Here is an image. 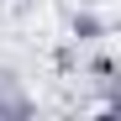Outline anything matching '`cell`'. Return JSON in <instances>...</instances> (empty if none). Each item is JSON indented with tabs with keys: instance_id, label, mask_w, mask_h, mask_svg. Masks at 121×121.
<instances>
[{
	"instance_id": "1",
	"label": "cell",
	"mask_w": 121,
	"mask_h": 121,
	"mask_svg": "<svg viewBox=\"0 0 121 121\" xmlns=\"http://www.w3.org/2000/svg\"><path fill=\"white\" fill-rule=\"evenodd\" d=\"M105 32H111V21H105V16H95L90 5H79V11L69 16V37H74L79 48H95V42H105Z\"/></svg>"
},
{
	"instance_id": "2",
	"label": "cell",
	"mask_w": 121,
	"mask_h": 121,
	"mask_svg": "<svg viewBox=\"0 0 121 121\" xmlns=\"http://www.w3.org/2000/svg\"><path fill=\"white\" fill-rule=\"evenodd\" d=\"M5 5H11L16 16H32V11H37V0H5Z\"/></svg>"
}]
</instances>
